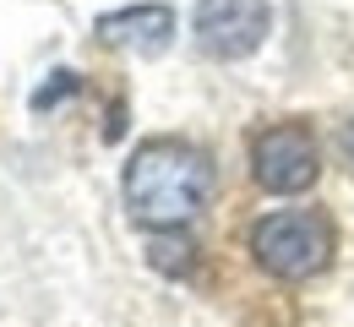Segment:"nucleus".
Returning <instances> with one entry per match:
<instances>
[{"label":"nucleus","instance_id":"nucleus-1","mask_svg":"<svg viewBox=\"0 0 354 327\" xmlns=\"http://www.w3.org/2000/svg\"><path fill=\"white\" fill-rule=\"evenodd\" d=\"M213 196V164L191 142H147L126 164V202L131 218L147 230L191 224Z\"/></svg>","mask_w":354,"mask_h":327},{"label":"nucleus","instance_id":"nucleus-4","mask_svg":"<svg viewBox=\"0 0 354 327\" xmlns=\"http://www.w3.org/2000/svg\"><path fill=\"white\" fill-rule=\"evenodd\" d=\"M267 22H272L267 0H202L191 28L213 60H240L267 39Z\"/></svg>","mask_w":354,"mask_h":327},{"label":"nucleus","instance_id":"nucleus-2","mask_svg":"<svg viewBox=\"0 0 354 327\" xmlns=\"http://www.w3.org/2000/svg\"><path fill=\"white\" fill-rule=\"evenodd\" d=\"M251 251L272 279L283 283H300V279H316L327 262H333V224L322 213H272L251 230Z\"/></svg>","mask_w":354,"mask_h":327},{"label":"nucleus","instance_id":"nucleus-6","mask_svg":"<svg viewBox=\"0 0 354 327\" xmlns=\"http://www.w3.org/2000/svg\"><path fill=\"white\" fill-rule=\"evenodd\" d=\"M344 153H349V164H354V120H349V131H344Z\"/></svg>","mask_w":354,"mask_h":327},{"label":"nucleus","instance_id":"nucleus-5","mask_svg":"<svg viewBox=\"0 0 354 327\" xmlns=\"http://www.w3.org/2000/svg\"><path fill=\"white\" fill-rule=\"evenodd\" d=\"M98 39L104 44H120V49H136V55H158V49H169V39H175V11L169 6H126V11H109V17H98Z\"/></svg>","mask_w":354,"mask_h":327},{"label":"nucleus","instance_id":"nucleus-3","mask_svg":"<svg viewBox=\"0 0 354 327\" xmlns=\"http://www.w3.org/2000/svg\"><path fill=\"white\" fill-rule=\"evenodd\" d=\"M251 175L272 196H295V191L316 186V175H322L316 137L306 126H267L262 137L251 142Z\"/></svg>","mask_w":354,"mask_h":327}]
</instances>
